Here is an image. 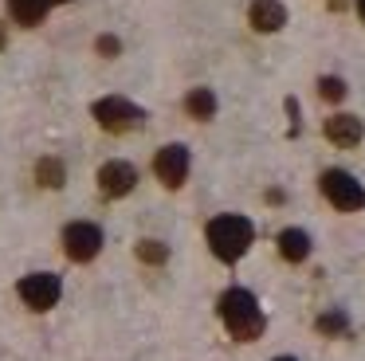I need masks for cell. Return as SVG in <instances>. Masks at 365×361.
Returning <instances> with one entry per match:
<instances>
[{"label": "cell", "mask_w": 365, "mask_h": 361, "mask_svg": "<svg viewBox=\"0 0 365 361\" xmlns=\"http://www.w3.org/2000/svg\"><path fill=\"white\" fill-rule=\"evenodd\" d=\"M220 318H224V326H228V334L236 337V342H255V337L263 334V326H267L255 295L244 287H232L220 295Z\"/></svg>", "instance_id": "6da1fadb"}, {"label": "cell", "mask_w": 365, "mask_h": 361, "mask_svg": "<svg viewBox=\"0 0 365 361\" xmlns=\"http://www.w3.org/2000/svg\"><path fill=\"white\" fill-rule=\"evenodd\" d=\"M255 240V228L247 216H216L212 224H208V248H212L216 259H224V263H236L240 255H244L247 248H252Z\"/></svg>", "instance_id": "7a4b0ae2"}, {"label": "cell", "mask_w": 365, "mask_h": 361, "mask_svg": "<svg viewBox=\"0 0 365 361\" xmlns=\"http://www.w3.org/2000/svg\"><path fill=\"white\" fill-rule=\"evenodd\" d=\"M95 118H98V126H103L106 133H130V130H138V126L145 122V110L138 106V102H130V98L110 94V98L95 102Z\"/></svg>", "instance_id": "3957f363"}, {"label": "cell", "mask_w": 365, "mask_h": 361, "mask_svg": "<svg viewBox=\"0 0 365 361\" xmlns=\"http://www.w3.org/2000/svg\"><path fill=\"white\" fill-rule=\"evenodd\" d=\"M322 193H326V200H330L338 212H361L365 208L361 180H354L349 173H341V169H326L322 173Z\"/></svg>", "instance_id": "277c9868"}, {"label": "cell", "mask_w": 365, "mask_h": 361, "mask_svg": "<svg viewBox=\"0 0 365 361\" xmlns=\"http://www.w3.org/2000/svg\"><path fill=\"white\" fill-rule=\"evenodd\" d=\"M63 251L75 259V263H91V259L103 251V228L91 224V220L67 224V232H63Z\"/></svg>", "instance_id": "5b68a950"}, {"label": "cell", "mask_w": 365, "mask_h": 361, "mask_svg": "<svg viewBox=\"0 0 365 361\" xmlns=\"http://www.w3.org/2000/svg\"><path fill=\"white\" fill-rule=\"evenodd\" d=\"M20 298H24L32 310H51V306L59 302V275H51V271H36V275H24L20 279Z\"/></svg>", "instance_id": "8992f818"}, {"label": "cell", "mask_w": 365, "mask_h": 361, "mask_svg": "<svg viewBox=\"0 0 365 361\" xmlns=\"http://www.w3.org/2000/svg\"><path fill=\"white\" fill-rule=\"evenodd\" d=\"M153 173L161 177V185H165V188H181L185 177H189V149H185V146L158 149V157H153Z\"/></svg>", "instance_id": "52a82bcc"}, {"label": "cell", "mask_w": 365, "mask_h": 361, "mask_svg": "<svg viewBox=\"0 0 365 361\" xmlns=\"http://www.w3.org/2000/svg\"><path fill=\"white\" fill-rule=\"evenodd\" d=\"M134 185H138V173L130 161H106L98 169V188H103L106 200H118V196L134 193Z\"/></svg>", "instance_id": "ba28073f"}, {"label": "cell", "mask_w": 365, "mask_h": 361, "mask_svg": "<svg viewBox=\"0 0 365 361\" xmlns=\"http://www.w3.org/2000/svg\"><path fill=\"white\" fill-rule=\"evenodd\" d=\"M361 133H365V126H361V118H354V114L326 118V141H334V146H341V149H354L357 141H361Z\"/></svg>", "instance_id": "9c48e42d"}, {"label": "cell", "mask_w": 365, "mask_h": 361, "mask_svg": "<svg viewBox=\"0 0 365 361\" xmlns=\"http://www.w3.org/2000/svg\"><path fill=\"white\" fill-rule=\"evenodd\" d=\"M247 16H252V28L255 31H279L287 24V8L279 4V0H255Z\"/></svg>", "instance_id": "30bf717a"}, {"label": "cell", "mask_w": 365, "mask_h": 361, "mask_svg": "<svg viewBox=\"0 0 365 361\" xmlns=\"http://www.w3.org/2000/svg\"><path fill=\"white\" fill-rule=\"evenodd\" d=\"M279 255H283L287 263H302V259L310 255V235L302 232V228H287V232H279Z\"/></svg>", "instance_id": "8fae6325"}, {"label": "cell", "mask_w": 365, "mask_h": 361, "mask_svg": "<svg viewBox=\"0 0 365 361\" xmlns=\"http://www.w3.org/2000/svg\"><path fill=\"white\" fill-rule=\"evenodd\" d=\"M51 0H9V16L16 24H24V28H36V24L48 16Z\"/></svg>", "instance_id": "7c38bea8"}, {"label": "cell", "mask_w": 365, "mask_h": 361, "mask_svg": "<svg viewBox=\"0 0 365 361\" xmlns=\"http://www.w3.org/2000/svg\"><path fill=\"white\" fill-rule=\"evenodd\" d=\"M185 110H189L192 118H200V122H205V118L216 114V94L208 91V86H197V91L185 94Z\"/></svg>", "instance_id": "4fadbf2b"}, {"label": "cell", "mask_w": 365, "mask_h": 361, "mask_svg": "<svg viewBox=\"0 0 365 361\" xmlns=\"http://www.w3.org/2000/svg\"><path fill=\"white\" fill-rule=\"evenodd\" d=\"M36 177H40L43 188H63L67 169H63V161H59V157H43V161L36 165Z\"/></svg>", "instance_id": "5bb4252c"}, {"label": "cell", "mask_w": 365, "mask_h": 361, "mask_svg": "<svg viewBox=\"0 0 365 361\" xmlns=\"http://www.w3.org/2000/svg\"><path fill=\"white\" fill-rule=\"evenodd\" d=\"M138 259H142V263H165L169 248L161 240H142V243H138Z\"/></svg>", "instance_id": "9a60e30c"}, {"label": "cell", "mask_w": 365, "mask_h": 361, "mask_svg": "<svg viewBox=\"0 0 365 361\" xmlns=\"http://www.w3.org/2000/svg\"><path fill=\"white\" fill-rule=\"evenodd\" d=\"M318 94H322L326 102H341L346 98V83H341L338 75H326V78H318Z\"/></svg>", "instance_id": "2e32d148"}, {"label": "cell", "mask_w": 365, "mask_h": 361, "mask_svg": "<svg viewBox=\"0 0 365 361\" xmlns=\"http://www.w3.org/2000/svg\"><path fill=\"white\" fill-rule=\"evenodd\" d=\"M346 314L341 310H330V314H322V318H318V330H322V334H346Z\"/></svg>", "instance_id": "e0dca14e"}, {"label": "cell", "mask_w": 365, "mask_h": 361, "mask_svg": "<svg viewBox=\"0 0 365 361\" xmlns=\"http://www.w3.org/2000/svg\"><path fill=\"white\" fill-rule=\"evenodd\" d=\"M118 51H122L118 36H103V39H98V55H118Z\"/></svg>", "instance_id": "ac0fdd59"}, {"label": "cell", "mask_w": 365, "mask_h": 361, "mask_svg": "<svg viewBox=\"0 0 365 361\" xmlns=\"http://www.w3.org/2000/svg\"><path fill=\"white\" fill-rule=\"evenodd\" d=\"M287 114H291V133H299V102L287 98Z\"/></svg>", "instance_id": "d6986e66"}, {"label": "cell", "mask_w": 365, "mask_h": 361, "mask_svg": "<svg viewBox=\"0 0 365 361\" xmlns=\"http://www.w3.org/2000/svg\"><path fill=\"white\" fill-rule=\"evenodd\" d=\"M349 4V0H330V8H346Z\"/></svg>", "instance_id": "ffe728a7"}, {"label": "cell", "mask_w": 365, "mask_h": 361, "mask_svg": "<svg viewBox=\"0 0 365 361\" xmlns=\"http://www.w3.org/2000/svg\"><path fill=\"white\" fill-rule=\"evenodd\" d=\"M357 16H361V20H365V0H357Z\"/></svg>", "instance_id": "44dd1931"}, {"label": "cell", "mask_w": 365, "mask_h": 361, "mask_svg": "<svg viewBox=\"0 0 365 361\" xmlns=\"http://www.w3.org/2000/svg\"><path fill=\"white\" fill-rule=\"evenodd\" d=\"M51 4H71V0H51Z\"/></svg>", "instance_id": "7402d4cb"}, {"label": "cell", "mask_w": 365, "mask_h": 361, "mask_svg": "<svg viewBox=\"0 0 365 361\" xmlns=\"http://www.w3.org/2000/svg\"><path fill=\"white\" fill-rule=\"evenodd\" d=\"M275 361H294V357H275Z\"/></svg>", "instance_id": "603a6c76"}]
</instances>
